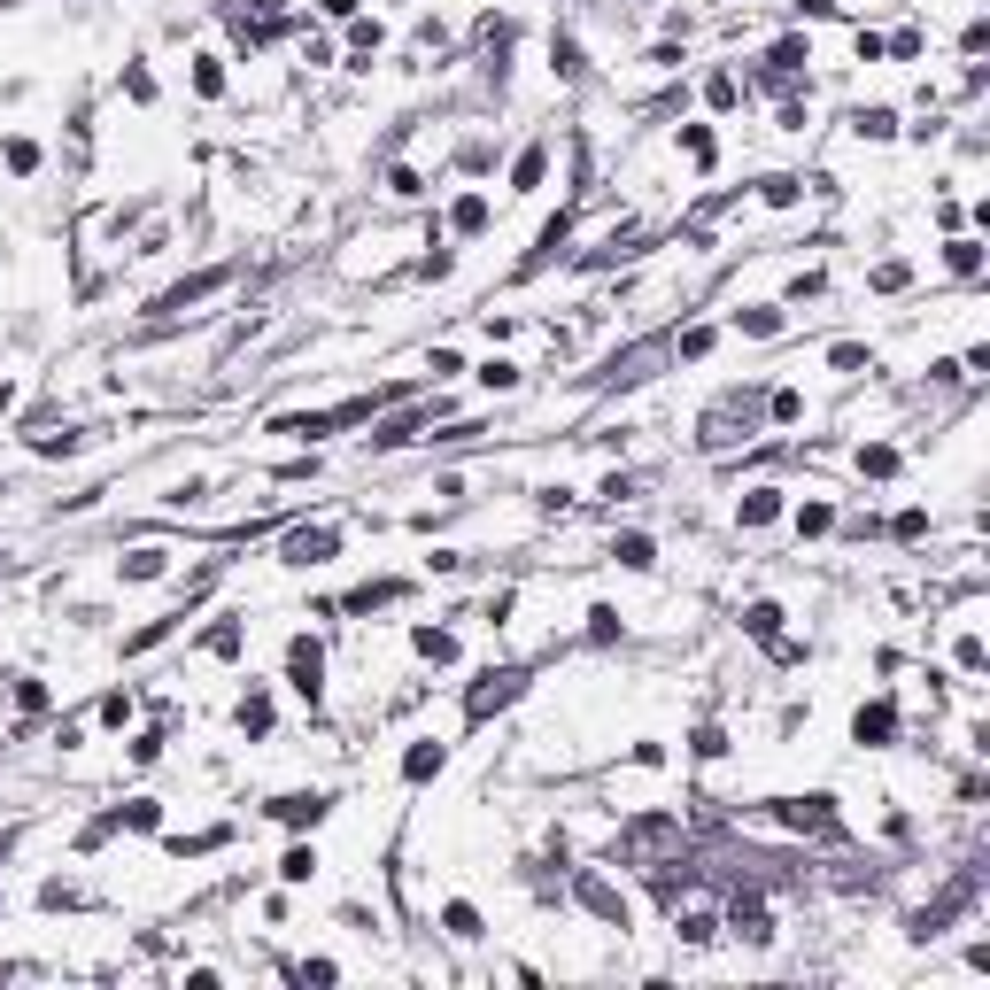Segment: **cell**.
<instances>
[{
  "label": "cell",
  "instance_id": "6da1fadb",
  "mask_svg": "<svg viewBox=\"0 0 990 990\" xmlns=\"http://www.w3.org/2000/svg\"><path fill=\"white\" fill-rule=\"evenodd\" d=\"M287 689H294L302 704H318V697H325V650H318L310 635H294V642H287Z\"/></svg>",
  "mask_w": 990,
  "mask_h": 990
},
{
  "label": "cell",
  "instance_id": "7a4b0ae2",
  "mask_svg": "<svg viewBox=\"0 0 990 990\" xmlns=\"http://www.w3.org/2000/svg\"><path fill=\"white\" fill-rule=\"evenodd\" d=\"M287 565H325V557H341V526H287V542H279Z\"/></svg>",
  "mask_w": 990,
  "mask_h": 990
},
{
  "label": "cell",
  "instance_id": "3957f363",
  "mask_svg": "<svg viewBox=\"0 0 990 990\" xmlns=\"http://www.w3.org/2000/svg\"><path fill=\"white\" fill-rule=\"evenodd\" d=\"M851 743H859V751H890V743H898V704L890 697L859 704V712H851Z\"/></svg>",
  "mask_w": 990,
  "mask_h": 990
},
{
  "label": "cell",
  "instance_id": "277c9868",
  "mask_svg": "<svg viewBox=\"0 0 990 990\" xmlns=\"http://www.w3.org/2000/svg\"><path fill=\"white\" fill-rule=\"evenodd\" d=\"M519 689H526V673H519V666H503V673H480V689L465 697V720L480 728V720H488V712H503V704L519 697Z\"/></svg>",
  "mask_w": 990,
  "mask_h": 990
},
{
  "label": "cell",
  "instance_id": "5b68a950",
  "mask_svg": "<svg viewBox=\"0 0 990 990\" xmlns=\"http://www.w3.org/2000/svg\"><path fill=\"white\" fill-rule=\"evenodd\" d=\"M573 898H581L588 913L604 921V929H627V898H619V890L604 882V874H588V867H581V874H573Z\"/></svg>",
  "mask_w": 990,
  "mask_h": 990
},
{
  "label": "cell",
  "instance_id": "8992f818",
  "mask_svg": "<svg viewBox=\"0 0 990 990\" xmlns=\"http://www.w3.org/2000/svg\"><path fill=\"white\" fill-rule=\"evenodd\" d=\"M333 813V789H287V797H271V820H287V828H318Z\"/></svg>",
  "mask_w": 990,
  "mask_h": 990
},
{
  "label": "cell",
  "instance_id": "52a82bcc",
  "mask_svg": "<svg viewBox=\"0 0 990 990\" xmlns=\"http://www.w3.org/2000/svg\"><path fill=\"white\" fill-rule=\"evenodd\" d=\"M774 813L789 828H813V836H844V820L828 813V797H774Z\"/></svg>",
  "mask_w": 990,
  "mask_h": 990
},
{
  "label": "cell",
  "instance_id": "ba28073f",
  "mask_svg": "<svg viewBox=\"0 0 990 990\" xmlns=\"http://www.w3.org/2000/svg\"><path fill=\"white\" fill-rule=\"evenodd\" d=\"M441 766H449V743H434V735H426V743H410V751H403V782L418 789V782H434Z\"/></svg>",
  "mask_w": 990,
  "mask_h": 990
},
{
  "label": "cell",
  "instance_id": "9c48e42d",
  "mask_svg": "<svg viewBox=\"0 0 990 990\" xmlns=\"http://www.w3.org/2000/svg\"><path fill=\"white\" fill-rule=\"evenodd\" d=\"M542 178H550V140H534L519 163H511V194H534Z\"/></svg>",
  "mask_w": 990,
  "mask_h": 990
},
{
  "label": "cell",
  "instance_id": "30bf717a",
  "mask_svg": "<svg viewBox=\"0 0 990 990\" xmlns=\"http://www.w3.org/2000/svg\"><path fill=\"white\" fill-rule=\"evenodd\" d=\"M944 271H952V279H975V271H983V240L952 233V240H944Z\"/></svg>",
  "mask_w": 990,
  "mask_h": 990
},
{
  "label": "cell",
  "instance_id": "8fae6325",
  "mask_svg": "<svg viewBox=\"0 0 990 990\" xmlns=\"http://www.w3.org/2000/svg\"><path fill=\"white\" fill-rule=\"evenodd\" d=\"M735 519H743V526H774V519H782V488H751L743 503H735Z\"/></svg>",
  "mask_w": 990,
  "mask_h": 990
},
{
  "label": "cell",
  "instance_id": "7c38bea8",
  "mask_svg": "<svg viewBox=\"0 0 990 990\" xmlns=\"http://www.w3.org/2000/svg\"><path fill=\"white\" fill-rule=\"evenodd\" d=\"M612 557L627 565V573H650V565H658V542H650V534H619Z\"/></svg>",
  "mask_w": 990,
  "mask_h": 990
},
{
  "label": "cell",
  "instance_id": "4fadbf2b",
  "mask_svg": "<svg viewBox=\"0 0 990 990\" xmlns=\"http://www.w3.org/2000/svg\"><path fill=\"white\" fill-rule=\"evenodd\" d=\"M851 132L859 140H898V109H851Z\"/></svg>",
  "mask_w": 990,
  "mask_h": 990
},
{
  "label": "cell",
  "instance_id": "5bb4252c",
  "mask_svg": "<svg viewBox=\"0 0 990 990\" xmlns=\"http://www.w3.org/2000/svg\"><path fill=\"white\" fill-rule=\"evenodd\" d=\"M735 325H743L751 341H774V333H782V310H774V302H751V310H735Z\"/></svg>",
  "mask_w": 990,
  "mask_h": 990
},
{
  "label": "cell",
  "instance_id": "9a60e30c",
  "mask_svg": "<svg viewBox=\"0 0 990 990\" xmlns=\"http://www.w3.org/2000/svg\"><path fill=\"white\" fill-rule=\"evenodd\" d=\"M217 287H225V271H202V279H186V287H171L163 302H155V310H186V302H202V294H217Z\"/></svg>",
  "mask_w": 990,
  "mask_h": 990
},
{
  "label": "cell",
  "instance_id": "2e32d148",
  "mask_svg": "<svg viewBox=\"0 0 990 990\" xmlns=\"http://www.w3.org/2000/svg\"><path fill=\"white\" fill-rule=\"evenodd\" d=\"M728 929L743 936V944H774V921H766L758 905H735V913H728Z\"/></svg>",
  "mask_w": 990,
  "mask_h": 990
},
{
  "label": "cell",
  "instance_id": "e0dca14e",
  "mask_svg": "<svg viewBox=\"0 0 990 990\" xmlns=\"http://www.w3.org/2000/svg\"><path fill=\"white\" fill-rule=\"evenodd\" d=\"M797 194H805V178H789V171L758 178V202H766V209H789V202H797Z\"/></svg>",
  "mask_w": 990,
  "mask_h": 990
},
{
  "label": "cell",
  "instance_id": "ac0fdd59",
  "mask_svg": "<svg viewBox=\"0 0 990 990\" xmlns=\"http://www.w3.org/2000/svg\"><path fill=\"white\" fill-rule=\"evenodd\" d=\"M766 62H774V70H805V62H813V39H797V31H789V39H774V47H766Z\"/></svg>",
  "mask_w": 990,
  "mask_h": 990
},
{
  "label": "cell",
  "instance_id": "d6986e66",
  "mask_svg": "<svg viewBox=\"0 0 990 990\" xmlns=\"http://www.w3.org/2000/svg\"><path fill=\"white\" fill-rule=\"evenodd\" d=\"M743 627H751L758 642H774V635H782V604H774V596H758L751 612H743Z\"/></svg>",
  "mask_w": 990,
  "mask_h": 990
},
{
  "label": "cell",
  "instance_id": "ffe728a7",
  "mask_svg": "<svg viewBox=\"0 0 990 990\" xmlns=\"http://www.w3.org/2000/svg\"><path fill=\"white\" fill-rule=\"evenodd\" d=\"M418 658H434V666H449V658H457V635H449V627H418Z\"/></svg>",
  "mask_w": 990,
  "mask_h": 990
},
{
  "label": "cell",
  "instance_id": "44dd1931",
  "mask_svg": "<svg viewBox=\"0 0 990 990\" xmlns=\"http://www.w3.org/2000/svg\"><path fill=\"white\" fill-rule=\"evenodd\" d=\"M441 921H449V936H465V944H472V936H488V929H480V905H465V898L441 905Z\"/></svg>",
  "mask_w": 990,
  "mask_h": 990
},
{
  "label": "cell",
  "instance_id": "7402d4cb",
  "mask_svg": "<svg viewBox=\"0 0 990 990\" xmlns=\"http://www.w3.org/2000/svg\"><path fill=\"white\" fill-rule=\"evenodd\" d=\"M673 929H681V944H712V936H720V913H673Z\"/></svg>",
  "mask_w": 990,
  "mask_h": 990
},
{
  "label": "cell",
  "instance_id": "603a6c76",
  "mask_svg": "<svg viewBox=\"0 0 990 990\" xmlns=\"http://www.w3.org/2000/svg\"><path fill=\"white\" fill-rule=\"evenodd\" d=\"M859 472H867V480H890V472H898V449H890V441H867V449H859Z\"/></svg>",
  "mask_w": 990,
  "mask_h": 990
},
{
  "label": "cell",
  "instance_id": "cb8c5ba5",
  "mask_svg": "<svg viewBox=\"0 0 990 990\" xmlns=\"http://www.w3.org/2000/svg\"><path fill=\"white\" fill-rule=\"evenodd\" d=\"M202 650L209 658H240V619H217V627L202 635Z\"/></svg>",
  "mask_w": 990,
  "mask_h": 990
},
{
  "label": "cell",
  "instance_id": "d4e9b609",
  "mask_svg": "<svg viewBox=\"0 0 990 990\" xmlns=\"http://www.w3.org/2000/svg\"><path fill=\"white\" fill-rule=\"evenodd\" d=\"M828 364H836V372H874V349H867V341H836Z\"/></svg>",
  "mask_w": 990,
  "mask_h": 990
},
{
  "label": "cell",
  "instance_id": "484cf974",
  "mask_svg": "<svg viewBox=\"0 0 990 990\" xmlns=\"http://www.w3.org/2000/svg\"><path fill=\"white\" fill-rule=\"evenodd\" d=\"M318 874V851L310 844H287V859H279V882H310Z\"/></svg>",
  "mask_w": 990,
  "mask_h": 990
},
{
  "label": "cell",
  "instance_id": "4316f807",
  "mask_svg": "<svg viewBox=\"0 0 990 990\" xmlns=\"http://www.w3.org/2000/svg\"><path fill=\"white\" fill-rule=\"evenodd\" d=\"M163 565H171L163 550H132L124 557V581H163Z\"/></svg>",
  "mask_w": 990,
  "mask_h": 990
},
{
  "label": "cell",
  "instance_id": "83f0119b",
  "mask_svg": "<svg viewBox=\"0 0 990 990\" xmlns=\"http://www.w3.org/2000/svg\"><path fill=\"white\" fill-rule=\"evenodd\" d=\"M766 418H774V426H797V418H805V395H797V387H774Z\"/></svg>",
  "mask_w": 990,
  "mask_h": 990
},
{
  "label": "cell",
  "instance_id": "f1b7e54d",
  "mask_svg": "<svg viewBox=\"0 0 990 990\" xmlns=\"http://www.w3.org/2000/svg\"><path fill=\"white\" fill-rule=\"evenodd\" d=\"M194 93H209V101L225 93V62L217 55H194Z\"/></svg>",
  "mask_w": 990,
  "mask_h": 990
},
{
  "label": "cell",
  "instance_id": "f546056e",
  "mask_svg": "<svg viewBox=\"0 0 990 990\" xmlns=\"http://www.w3.org/2000/svg\"><path fill=\"white\" fill-rule=\"evenodd\" d=\"M240 728H248V735L271 728V697H263V689H248V697H240Z\"/></svg>",
  "mask_w": 990,
  "mask_h": 990
},
{
  "label": "cell",
  "instance_id": "4dcf8cb0",
  "mask_svg": "<svg viewBox=\"0 0 990 990\" xmlns=\"http://www.w3.org/2000/svg\"><path fill=\"white\" fill-rule=\"evenodd\" d=\"M0 155H8V171H16V178H31V171H39V140H8Z\"/></svg>",
  "mask_w": 990,
  "mask_h": 990
},
{
  "label": "cell",
  "instance_id": "1f68e13d",
  "mask_svg": "<svg viewBox=\"0 0 990 990\" xmlns=\"http://www.w3.org/2000/svg\"><path fill=\"white\" fill-rule=\"evenodd\" d=\"M480 387H488V395H511V387H519V364H480Z\"/></svg>",
  "mask_w": 990,
  "mask_h": 990
},
{
  "label": "cell",
  "instance_id": "d6a6232c",
  "mask_svg": "<svg viewBox=\"0 0 990 990\" xmlns=\"http://www.w3.org/2000/svg\"><path fill=\"white\" fill-rule=\"evenodd\" d=\"M588 642H619V612H612V604L588 612Z\"/></svg>",
  "mask_w": 990,
  "mask_h": 990
},
{
  "label": "cell",
  "instance_id": "836d02e7",
  "mask_svg": "<svg viewBox=\"0 0 990 990\" xmlns=\"http://www.w3.org/2000/svg\"><path fill=\"white\" fill-rule=\"evenodd\" d=\"M704 101H712V109H735L743 93H735V78H728V70H712V86H704Z\"/></svg>",
  "mask_w": 990,
  "mask_h": 990
},
{
  "label": "cell",
  "instance_id": "e575fe53",
  "mask_svg": "<svg viewBox=\"0 0 990 990\" xmlns=\"http://www.w3.org/2000/svg\"><path fill=\"white\" fill-rule=\"evenodd\" d=\"M387 186H395V194H403V202H418V194H426V178L410 171V163H395V171H387Z\"/></svg>",
  "mask_w": 990,
  "mask_h": 990
},
{
  "label": "cell",
  "instance_id": "d590c367",
  "mask_svg": "<svg viewBox=\"0 0 990 990\" xmlns=\"http://www.w3.org/2000/svg\"><path fill=\"white\" fill-rule=\"evenodd\" d=\"M480 225H488V202H480V194H465V202H457V233H480Z\"/></svg>",
  "mask_w": 990,
  "mask_h": 990
},
{
  "label": "cell",
  "instance_id": "8d00e7d4",
  "mask_svg": "<svg viewBox=\"0 0 990 990\" xmlns=\"http://www.w3.org/2000/svg\"><path fill=\"white\" fill-rule=\"evenodd\" d=\"M828 526H836V511H828V503H805V511H797V534H828Z\"/></svg>",
  "mask_w": 990,
  "mask_h": 990
},
{
  "label": "cell",
  "instance_id": "74e56055",
  "mask_svg": "<svg viewBox=\"0 0 990 990\" xmlns=\"http://www.w3.org/2000/svg\"><path fill=\"white\" fill-rule=\"evenodd\" d=\"M689 751H697V758H720V751H728V735H720V728H712V720H704V728L689 735Z\"/></svg>",
  "mask_w": 990,
  "mask_h": 990
},
{
  "label": "cell",
  "instance_id": "f35d334b",
  "mask_svg": "<svg viewBox=\"0 0 990 990\" xmlns=\"http://www.w3.org/2000/svg\"><path fill=\"white\" fill-rule=\"evenodd\" d=\"M124 720H132V697H124V689H117V697H101V728H124Z\"/></svg>",
  "mask_w": 990,
  "mask_h": 990
},
{
  "label": "cell",
  "instance_id": "ab89813d",
  "mask_svg": "<svg viewBox=\"0 0 990 990\" xmlns=\"http://www.w3.org/2000/svg\"><path fill=\"white\" fill-rule=\"evenodd\" d=\"M952 658H960V673H983V635H960V650H952Z\"/></svg>",
  "mask_w": 990,
  "mask_h": 990
},
{
  "label": "cell",
  "instance_id": "60d3db41",
  "mask_svg": "<svg viewBox=\"0 0 990 990\" xmlns=\"http://www.w3.org/2000/svg\"><path fill=\"white\" fill-rule=\"evenodd\" d=\"M124 93H132V101H155V78H147L140 62H132V70H124Z\"/></svg>",
  "mask_w": 990,
  "mask_h": 990
},
{
  "label": "cell",
  "instance_id": "b9f144b4",
  "mask_svg": "<svg viewBox=\"0 0 990 990\" xmlns=\"http://www.w3.org/2000/svg\"><path fill=\"white\" fill-rule=\"evenodd\" d=\"M929 534V511H898V542H921Z\"/></svg>",
  "mask_w": 990,
  "mask_h": 990
},
{
  "label": "cell",
  "instance_id": "7bdbcfd3",
  "mask_svg": "<svg viewBox=\"0 0 990 990\" xmlns=\"http://www.w3.org/2000/svg\"><path fill=\"white\" fill-rule=\"evenodd\" d=\"M426 372L449 379V372H465V356H457V349H434V356H426Z\"/></svg>",
  "mask_w": 990,
  "mask_h": 990
},
{
  "label": "cell",
  "instance_id": "ee69618b",
  "mask_svg": "<svg viewBox=\"0 0 990 990\" xmlns=\"http://www.w3.org/2000/svg\"><path fill=\"white\" fill-rule=\"evenodd\" d=\"M681 147H689L697 163H712V132H704V124H689V132H681Z\"/></svg>",
  "mask_w": 990,
  "mask_h": 990
},
{
  "label": "cell",
  "instance_id": "f6af8a7d",
  "mask_svg": "<svg viewBox=\"0 0 990 990\" xmlns=\"http://www.w3.org/2000/svg\"><path fill=\"white\" fill-rule=\"evenodd\" d=\"M356 8H364V0H325V16H333V24H356Z\"/></svg>",
  "mask_w": 990,
  "mask_h": 990
},
{
  "label": "cell",
  "instance_id": "bcb514c9",
  "mask_svg": "<svg viewBox=\"0 0 990 990\" xmlns=\"http://www.w3.org/2000/svg\"><path fill=\"white\" fill-rule=\"evenodd\" d=\"M797 16H836V0H797Z\"/></svg>",
  "mask_w": 990,
  "mask_h": 990
},
{
  "label": "cell",
  "instance_id": "7dc6e473",
  "mask_svg": "<svg viewBox=\"0 0 990 990\" xmlns=\"http://www.w3.org/2000/svg\"><path fill=\"white\" fill-rule=\"evenodd\" d=\"M8 410H16V379H0V418H8Z\"/></svg>",
  "mask_w": 990,
  "mask_h": 990
}]
</instances>
